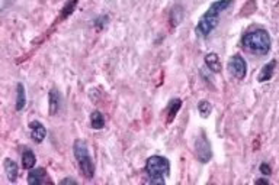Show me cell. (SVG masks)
I'll return each instance as SVG.
<instances>
[{"label": "cell", "instance_id": "obj_1", "mask_svg": "<svg viewBox=\"0 0 279 185\" xmlns=\"http://www.w3.org/2000/svg\"><path fill=\"white\" fill-rule=\"evenodd\" d=\"M270 35L266 29H253L243 35L241 38V45L250 51L251 54L257 55H266L270 51Z\"/></svg>", "mask_w": 279, "mask_h": 185}, {"label": "cell", "instance_id": "obj_2", "mask_svg": "<svg viewBox=\"0 0 279 185\" xmlns=\"http://www.w3.org/2000/svg\"><path fill=\"white\" fill-rule=\"evenodd\" d=\"M144 171H146L147 176H149L147 182L165 185L166 184V178L170 175V162L165 156L153 155V156H150L146 160Z\"/></svg>", "mask_w": 279, "mask_h": 185}, {"label": "cell", "instance_id": "obj_3", "mask_svg": "<svg viewBox=\"0 0 279 185\" xmlns=\"http://www.w3.org/2000/svg\"><path fill=\"white\" fill-rule=\"evenodd\" d=\"M73 154L77 160V165H79V170L82 172V175L87 180H92L95 176V164L89 154L87 144L82 139H76L73 144Z\"/></svg>", "mask_w": 279, "mask_h": 185}, {"label": "cell", "instance_id": "obj_4", "mask_svg": "<svg viewBox=\"0 0 279 185\" xmlns=\"http://www.w3.org/2000/svg\"><path fill=\"white\" fill-rule=\"evenodd\" d=\"M220 14L218 12L212 10L211 8H208V10L202 14L198 20V25L195 28V32L198 36H202V38H207L209 34L218 26V22H220Z\"/></svg>", "mask_w": 279, "mask_h": 185}, {"label": "cell", "instance_id": "obj_5", "mask_svg": "<svg viewBox=\"0 0 279 185\" xmlns=\"http://www.w3.org/2000/svg\"><path fill=\"white\" fill-rule=\"evenodd\" d=\"M195 154L198 160L201 164H207L209 162V159L212 158V146L209 144L207 133L204 130L199 132V136L196 138L195 140Z\"/></svg>", "mask_w": 279, "mask_h": 185}, {"label": "cell", "instance_id": "obj_6", "mask_svg": "<svg viewBox=\"0 0 279 185\" xmlns=\"http://www.w3.org/2000/svg\"><path fill=\"white\" fill-rule=\"evenodd\" d=\"M227 68H228L230 74L236 80H238V81L244 80L246 78V76H247V64H246V60H244L240 54H234V55L230 58V61H228V64H227Z\"/></svg>", "mask_w": 279, "mask_h": 185}, {"label": "cell", "instance_id": "obj_7", "mask_svg": "<svg viewBox=\"0 0 279 185\" xmlns=\"http://www.w3.org/2000/svg\"><path fill=\"white\" fill-rule=\"evenodd\" d=\"M29 132H31V138L35 144H42L44 139L47 138V129L40 120H32L29 123Z\"/></svg>", "mask_w": 279, "mask_h": 185}, {"label": "cell", "instance_id": "obj_8", "mask_svg": "<svg viewBox=\"0 0 279 185\" xmlns=\"http://www.w3.org/2000/svg\"><path fill=\"white\" fill-rule=\"evenodd\" d=\"M51 182V180L48 178V174L45 171V168H37V170H31L28 174V184L29 185H41Z\"/></svg>", "mask_w": 279, "mask_h": 185}, {"label": "cell", "instance_id": "obj_9", "mask_svg": "<svg viewBox=\"0 0 279 185\" xmlns=\"http://www.w3.org/2000/svg\"><path fill=\"white\" fill-rule=\"evenodd\" d=\"M61 108V94L57 88H51L48 92V113L50 116L58 114Z\"/></svg>", "mask_w": 279, "mask_h": 185}, {"label": "cell", "instance_id": "obj_10", "mask_svg": "<svg viewBox=\"0 0 279 185\" xmlns=\"http://www.w3.org/2000/svg\"><path fill=\"white\" fill-rule=\"evenodd\" d=\"M204 62H205V66L215 74L223 71V64H221V60H220L218 54L208 52L204 58Z\"/></svg>", "mask_w": 279, "mask_h": 185}, {"label": "cell", "instance_id": "obj_11", "mask_svg": "<svg viewBox=\"0 0 279 185\" xmlns=\"http://www.w3.org/2000/svg\"><path fill=\"white\" fill-rule=\"evenodd\" d=\"M3 168H5V174H6L8 180H9L11 182H16L18 174H19V166H18V164H16L15 160H12V159L6 158L5 159V162H3Z\"/></svg>", "mask_w": 279, "mask_h": 185}, {"label": "cell", "instance_id": "obj_12", "mask_svg": "<svg viewBox=\"0 0 279 185\" xmlns=\"http://www.w3.org/2000/svg\"><path fill=\"white\" fill-rule=\"evenodd\" d=\"M275 68H276V61L275 60H272V61H269L267 64L262 66V70H260V72H259V76H257V81L259 82H266V81H269V80L273 77V74H275Z\"/></svg>", "mask_w": 279, "mask_h": 185}, {"label": "cell", "instance_id": "obj_13", "mask_svg": "<svg viewBox=\"0 0 279 185\" xmlns=\"http://www.w3.org/2000/svg\"><path fill=\"white\" fill-rule=\"evenodd\" d=\"M37 165V156L34 154V150L31 148H25L24 152H22V168L24 170H34Z\"/></svg>", "mask_w": 279, "mask_h": 185}, {"label": "cell", "instance_id": "obj_14", "mask_svg": "<svg viewBox=\"0 0 279 185\" xmlns=\"http://www.w3.org/2000/svg\"><path fill=\"white\" fill-rule=\"evenodd\" d=\"M27 106V92H25V86L22 82L16 84V104L15 108L16 112H22Z\"/></svg>", "mask_w": 279, "mask_h": 185}, {"label": "cell", "instance_id": "obj_15", "mask_svg": "<svg viewBox=\"0 0 279 185\" xmlns=\"http://www.w3.org/2000/svg\"><path fill=\"white\" fill-rule=\"evenodd\" d=\"M181 108H182L181 98H172V100L169 102L168 107H166V116H168L166 122H168V123H172V122L175 120V118H176V114L179 113Z\"/></svg>", "mask_w": 279, "mask_h": 185}, {"label": "cell", "instance_id": "obj_16", "mask_svg": "<svg viewBox=\"0 0 279 185\" xmlns=\"http://www.w3.org/2000/svg\"><path fill=\"white\" fill-rule=\"evenodd\" d=\"M105 123H106V119H105V116H103L102 112L95 110V112L90 113V126H92V129L100 130V129L105 128Z\"/></svg>", "mask_w": 279, "mask_h": 185}, {"label": "cell", "instance_id": "obj_17", "mask_svg": "<svg viewBox=\"0 0 279 185\" xmlns=\"http://www.w3.org/2000/svg\"><path fill=\"white\" fill-rule=\"evenodd\" d=\"M182 18H183V8L181 4H178L170 12V24H172V26H178L181 24Z\"/></svg>", "mask_w": 279, "mask_h": 185}, {"label": "cell", "instance_id": "obj_18", "mask_svg": "<svg viewBox=\"0 0 279 185\" xmlns=\"http://www.w3.org/2000/svg\"><path fill=\"white\" fill-rule=\"evenodd\" d=\"M77 3H79V0H69L66 4H64V8H63V10H61V16H60V20H64L67 16L74 12V9H76V6H77Z\"/></svg>", "mask_w": 279, "mask_h": 185}, {"label": "cell", "instance_id": "obj_19", "mask_svg": "<svg viewBox=\"0 0 279 185\" xmlns=\"http://www.w3.org/2000/svg\"><path fill=\"white\" fill-rule=\"evenodd\" d=\"M198 112H199V114L204 119H207L209 114H211V112H212V104L209 103L208 100H201L198 103Z\"/></svg>", "mask_w": 279, "mask_h": 185}, {"label": "cell", "instance_id": "obj_20", "mask_svg": "<svg viewBox=\"0 0 279 185\" xmlns=\"http://www.w3.org/2000/svg\"><path fill=\"white\" fill-rule=\"evenodd\" d=\"M211 70H208L207 66H202V68H199V76H201V78L204 80L207 84H208L209 87H212V76H211Z\"/></svg>", "mask_w": 279, "mask_h": 185}, {"label": "cell", "instance_id": "obj_21", "mask_svg": "<svg viewBox=\"0 0 279 185\" xmlns=\"http://www.w3.org/2000/svg\"><path fill=\"white\" fill-rule=\"evenodd\" d=\"M108 22H109V16H106V14H100V16H98L96 19H95V28L98 29V30H100V29H103V28L108 25Z\"/></svg>", "mask_w": 279, "mask_h": 185}, {"label": "cell", "instance_id": "obj_22", "mask_svg": "<svg viewBox=\"0 0 279 185\" xmlns=\"http://www.w3.org/2000/svg\"><path fill=\"white\" fill-rule=\"evenodd\" d=\"M259 171L262 175H270L272 174V168L269 166V164L267 162H263V164H260V166H259Z\"/></svg>", "mask_w": 279, "mask_h": 185}, {"label": "cell", "instance_id": "obj_23", "mask_svg": "<svg viewBox=\"0 0 279 185\" xmlns=\"http://www.w3.org/2000/svg\"><path fill=\"white\" fill-rule=\"evenodd\" d=\"M60 184L61 185H66V184H77V181L74 180V178H64V180H61L60 181Z\"/></svg>", "mask_w": 279, "mask_h": 185}, {"label": "cell", "instance_id": "obj_24", "mask_svg": "<svg viewBox=\"0 0 279 185\" xmlns=\"http://www.w3.org/2000/svg\"><path fill=\"white\" fill-rule=\"evenodd\" d=\"M256 184H269V180H266V178H259V180H256Z\"/></svg>", "mask_w": 279, "mask_h": 185}]
</instances>
